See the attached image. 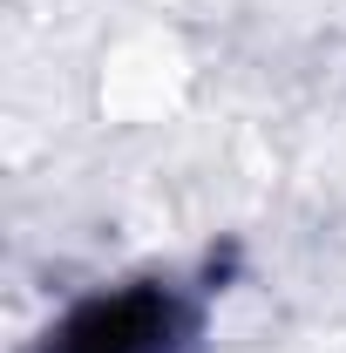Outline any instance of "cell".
Instances as JSON below:
<instances>
[{
    "mask_svg": "<svg viewBox=\"0 0 346 353\" xmlns=\"http://www.w3.org/2000/svg\"><path fill=\"white\" fill-rule=\"evenodd\" d=\"M183 333V312L163 285H130L116 299H88L54 340L48 353H170Z\"/></svg>",
    "mask_w": 346,
    "mask_h": 353,
    "instance_id": "6da1fadb",
    "label": "cell"
}]
</instances>
